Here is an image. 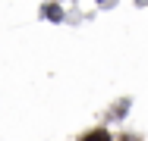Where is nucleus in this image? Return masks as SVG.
<instances>
[{"mask_svg": "<svg viewBox=\"0 0 148 141\" xmlns=\"http://www.w3.org/2000/svg\"><path fill=\"white\" fill-rule=\"evenodd\" d=\"M79 141H114V135L107 129H88V132L79 135Z\"/></svg>", "mask_w": 148, "mask_h": 141, "instance_id": "nucleus-1", "label": "nucleus"}, {"mask_svg": "<svg viewBox=\"0 0 148 141\" xmlns=\"http://www.w3.org/2000/svg\"><path fill=\"white\" fill-rule=\"evenodd\" d=\"M117 141H139V135H120Z\"/></svg>", "mask_w": 148, "mask_h": 141, "instance_id": "nucleus-2", "label": "nucleus"}]
</instances>
